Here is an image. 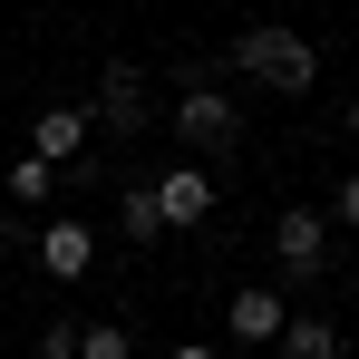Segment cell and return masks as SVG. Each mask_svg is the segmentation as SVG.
Masks as SVG:
<instances>
[{
  "instance_id": "9",
  "label": "cell",
  "mask_w": 359,
  "mask_h": 359,
  "mask_svg": "<svg viewBox=\"0 0 359 359\" xmlns=\"http://www.w3.org/2000/svg\"><path fill=\"white\" fill-rule=\"evenodd\" d=\"M350 340H340V320H320V311H292L282 320V359H340Z\"/></svg>"
},
{
  "instance_id": "10",
  "label": "cell",
  "mask_w": 359,
  "mask_h": 359,
  "mask_svg": "<svg viewBox=\"0 0 359 359\" xmlns=\"http://www.w3.org/2000/svg\"><path fill=\"white\" fill-rule=\"evenodd\" d=\"M117 233L146 252V243H165V224H156V184L136 175V184H117Z\"/></svg>"
},
{
  "instance_id": "14",
  "label": "cell",
  "mask_w": 359,
  "mask_h": 359,
  "mask_svg": "<svg viewBox=\"0 0 359 359\" xmlns=\"http://www.w3.org/2000/svg\"><path fill=\"white\" fill-rule=\"evenodd\" d=\"M330 224H350V233H359V175H340V184H330Z\"/></svg>"
},
{
  "instance_id": "4",
  "label": "cell",
  "mask_w": 359,
  "mask_h": 359,
  "mask_svg": "<svg viewBox=\"0 0 359 359\" xmlns=\"http://www.w3.org/2000/svg\"><path fill=\"white\" fill-rule=\"evenodd\" d=\"M175 136L214 156V146H233V136H243V107L214 88V78H194V88H175Z\"/></svg>"
},
{
  "instance_id": "3",
  "label": "cell",
  "mask_w": 359,
  "mask_h": 359,
  "mask_svg": "<svg viewBox=\"0 0 359 359\" xmlns=\"http://www.w3.org/2000/svg\"><path fill=\"white\" fill-rule=\"evenodd\" d=\"M272 262H282L292 282H320V272H330V214L282 204V214H272Z\"/></svg>"
},
{
  "instance_id": "16",
  "label": "cell",
  "mask_w": 359,
  "mask_h": 359,
  "mask_svg": "<svg viewBox=\"0 0 359 359\" xmlns=\"http://www.w3.org/2000/svg\"><path fill=\"white\" fill-rule=\"evenodd\" d=\"M350 136H359V97H350Z\"/></svg>"
},
{
  "instance_id": "5",
  "label": "cell",
  "mask_w": 359,
  "mask_h": 359,
  "mask_svg": "<svg viewBox=\"0 0 359 359\" xmlns=\"http://www.w3.org/2000/svg\"><path fill=\"white\" fill-rule=\"evenodd\" d=\"M146 117H156V107H146V68L107 59V68H97V107H88V126H107V136H136Z\"/></svg>"
},
{
  "instance_id": "1",
  "label": "cell",
  "mask_w": 359,
  "mask_h": 359,
  "mask_svg": "<svg viewBox=\"0 0 359 359\" xmlns=\"http://www.w3.org/2000/svg\"><path fill=\"white\" fill-rule=\"evenodd\" d=\"M224 59H233L252 88H272V97H311V88H320V49H311L301 29H272V20L233 29V49H224Z\"/></svg>"
},
{
  "instance_id": "13",
  "label": "cell",
  "mask_w": 359,
  "mask_h": 359,
  "mask_svg": "<svg viewBox=\"0 0 359 359\" xmlns=\"http://www.w3.org/2000/svg\"><path fill=\"white\" fill-rule=\"evenodd\" d=\"M29 359H78V320H39V340H29Z\"/></svg>"
},
{
  "instance_id": "6",
  "label": "cell",
  "mask_w": 359,
  "mask_h": 359,
  "mask_svg": "<svg viewBox=\"0 0 359 359\" xmlns=\"http://www.w3.org/2000/svg\"><path fill=\"white\" fill-rule=\"evenodd\" d=\"M29 252H39V272H49V282H88V272H97V233H88L78 214L39 224V233H29Z\"/></svg>"
},
{
  "instance_id": "7",
  "label": "cell",
  "mask_w": 359,
  "mask_h": 359,
  "mask_svg": "<svg viewBox=\"0 0 359 359\" xmlns=\"http://www.w3.org/2000/svg\"><path fill=\"white\" fill-rule=\"evenodd\" d=\"M282 320H292V301L272 292V282H243V292L224 301V330H233V340H282Z\"/></svg>"
},
{
  "instance_id": "15",
  "label": "cell",
  "mask_w": 359,
  "mask_h": 359,
  "mask_svg": "<svg viewBox=\"0 0 359 359\" xmlns=\"http://www.w3.org/2000/svg\"><path fill=\"white\" fill-rule=\"evenodd\" d=\"M175 359H224V350H214V340H175Z\"/></svg>"
},
{
  "instance_id": "2",
  "label": "cell",
  "mask_w": 359,
  "mask_h": 359,
  "mask_svg": "<svg viewBox=\"0 0 359 359\" xmlns=\"http://www.w3.org/2000/svg\"><path fill=\"white\" fill-rule=\"evenodd\" d=\"M156 184V224L165 233H194V224H214V204H224V184H214V165H165V175H146Z\"/></svg>"
},
{
  "instance_id": "11",
  "label": "cell",
  "mask_w": 359,
  "mask_h": 359,
  "mask_svg": "<svg viewBox=\"0 0 359 359\" xmlns=\"http://www.w3.org/2000/svg\"><path fill=\"white\" fill-rule=\"evenodd\" d=\"M49 194H59V165H39V156H20V165H10V214H20V224H29Z\"/></svg>"
},
{
  "instance_id": "8",
  "label": "cell",
  "mask_w": 359,
  "mask_h": 359,
  "mask_svg": "<svg viewBox=\"0 0 359 359\" xmlns=\"http://www.w3.org/2000/svg\"><path fill=\"white\" fill-rule=\"evenodd\" d=\"M88 136H97V126H88V107H39V117H29V156H39V165H68Z\"/></svg>"
},
{
  "instance_id": "12",
  "label": "cell",
  "mask_w": 359,
  "mask_h": 359,
  "mask_svg": "<svg viewBox=\"0 0 359 359\" xmlns=\"http://www.w3.org/2000/svg\"><path fill=\"white\" fill-rule=\"evenodd\" d=\"M78 359H136L126 320H78Z\"/></svg>"
}]
</instances>
